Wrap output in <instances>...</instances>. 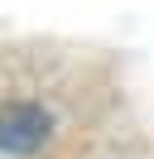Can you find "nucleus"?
<instances>
[{
    "instance_id": "f257e3e1",
    "label": "nucleus",
    "mask_w": 154,
    "mask_h": 159,
    "mask_svg": "<svg viewBox=\"0 0 154 159\" xmlns=\"http://www.w3.org/2000/svg\"><path fill=\"white\" fill-rule=\"evenodd\" d=\"M48 130H53V120L34 101H5L0 106V149L5 154H34L48 140Z\"/></svg>"
}]
</instances>
